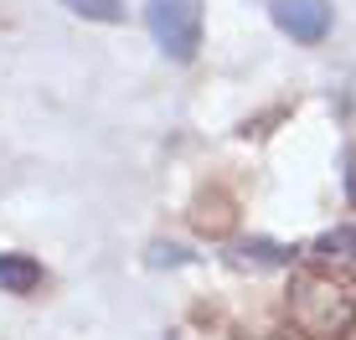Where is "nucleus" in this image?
<instances>
[{"label":"nucleus","mask_w":356,"mask_h":340,"mask_svg":"<svg viewBox=\"0 0 356 340\" xmlns=\"http://www.w3.org/2000/svg\"><path fill=\"white\" fill-rule=\"evenodd\" d=\"M289 325L305 340H346L356 330V273L346 269H300L289 284Z\"/></svg>","instance_id":"nucleus-1"},{"label":"nucleus","mask_w":356,"mask_h":340,"mask_svg":"<svg viewBox=\"0 0 356 340\" xmlns=\"http://www.w3.org/2000/svg\"><path fill=\"white\" fill-rule=\"evenodd\" d=\"M145 21H150L155 46L170 62H191L202 46V6L196 0H145Z\"/></svg>","instance_id":"nucleus-2"},{"label":"nucleus","mask_w":356,"mask_h":340,"mask_svg":"<svg viewBox=\"0 0 356 340\" xmlns=\"http://www.w3.org/2000/svg\"><path fill=\"white\" fill-rule=\"evenodd\" d=\"M268 10H274V26L305 46L325 42L330 31V0H274Z\"/></svg>","instance_id":"nucleus-3"},{"label":"nucleus","mask_w":356,"mask_h":340,"mask_svg":"<svg viewBox=\"0 0 356 340\" xmlns=\"http://www.w3.org/2000/svg\"><path fill=\"white\" fill-rule=\"evenodd\" d=\"M36 289H42V263L31 253H0V294L26 299Z\"/></svg>","instance_id":"nucleus-4"},{"label":"nucleus","mask_w":356,"mask_h":340,"mask_svg":"<svg viewBox=\"0 0 356 340\" xmlns=\"http://www.w3.org/2000/svg\"><path fill=\"white\" fill-rule=\"evenodd\" d=\"M191 222H196V232H207V237H222L227 227H232L227 196H222V191H212V196H202V201H196V212H191Z\"/></svg>","instance_id":"nucleus-5"},{"label":"nucleus","mask_w":356,"mask_h":340,"mask_svg":"<svg viewBox=\"0 0 356 340\" xmlns=\"http://www.w3.org/2000/svg\"><path fill=\"white\" fill-rule=\"evenodd\" d=\"M289 258H294V248H274V242H243L232 253V263H268V269H284Z\"/></svg>","instance_id":"nucleus-6"},{"label":"nucleus","mask_w":356,"mask_h":340,"mask_svg":"<svg viewBox=\"0 0 356 340\" xmlns=\"http://www.w3.org/2000/svg\"><path fill=\"white\" fill-rule=\"evenodd\" d=\"M83 21H124V0H63Z\"/></svg>","instance_id":"nucleus-7"},{"label":"nucleus","mask_w":356,"mask_h":340,"mask_svg":"<svg viewBox=\"0 0 356 340\" xmlns=\"http://www.w3.org/2000/svg\"><path fill=\"white\" fill-rule=\"evenodd\" d=\"M150 263H155V269H161V263H186V253L170 248V242H155V248H150Z\"/></svg>","instance_id":"nucleus-8"},{"label":"nucleus","mask_w":356,"mask_h":340,"mask_svg":"<svg viewBox=\"0 0 356 340\" xmlns=\"http://www.w3.org/2000/svg\"><path fill=\"white\" fill-rule=\"evenodd\" d=\"M346 196L356 201V150H346Z\"/></svg>","instance_id":"nucleus-9"},{"label":"nucleus","mask_w":356,"mask_h":340,"mask_svg":"<svg viewBox=\"0 0 356 340\" xmlns=\"http://www.w3.org/2000/svg\"><path fill=\"white\" fill-rule=\"evenodd\" d=\"M238 340H289V335H238Z\"/></svg>","instance_id":"nucleus-10"},{"label":"nucleus","mask_w":356,"mask_h":340,"mask_svg":"<svg viewBox=\"0 0 356 340\" xmlns=\"http://www.w3.org/2000/svg\"><path fill=\"white\" fill-rule=\"evenodd\" d=\"M165 340H181V335H165Z\"/></svg>","instance_id":"nucleus-11"}]
</instances>
